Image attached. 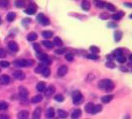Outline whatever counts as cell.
Here are the masks:
<instances>
[{
	"label": "cell",
	"instance_id": "1f68e13d",
	"mask_svg": "<svg viewBox=\"0 0 132 119\" xmlns=\"http://www.w3.org/2000/svg\"><path fill=\"white\" fill-rule=\"evenodd\" d=\"M112 55L114 56V58H117V57H119V56H122V55H123L122 49H116V50H114L113 53H112Z\"/></svg>",
	"mask_w": 132,
	"mask_h": 119
},
{
	"label": "cell",
	"instance_id": "e575fe53",
	"mask_svg": "<svg viewBox=\"0 0 132 119\" xmlns=\"http://www.w3.org/2000/svg\"><path fill=\"white\" fill-rule=\"evenodd\" d=\"M116 60H117V62L118 63H120V64H123V63H125L126 62V58H125V56H119V57H117L116 58Z\"/></svg>",
	"mask_w": 132,
	"mask_h": 119
},
{
	"label": "cell",
	"instance_id": "ab89813d",
	"mask_svg": "<svg viewBox=\"0 0 132 119\" xmlns=\"http://www.w3.org/2000/svg\"><path fill=\"white\" fill-rule=\"evenodd\" d=\"M89 50L91 51V53H92L93 55H96V54L99 53V49H98L97 47H95V46H91V47L89 48Z\"/></svg>",
	"mask_w": 132,
	"mask_h": 119
},
{
	"label": "cell",
	"instance_id": "277c9868",
	"mask_svg": "<svg viewBox=\"0 0 132 119\" xmlns=\"http://www.w3.org/2000/svg\"><path fill=\"white\" fill-rule=\"evenodd\" d=\"M68 71H69V69H68V67H67V66H61V67L58 69L57 74H58V76H59V77H64V76L67 75Z\"/></svg>",
	"mask_w": 132,
	"mask_h": 119
},
{
	"label": "cell",
	"instance_id": "484cf974",
	"mask_svg": "<svg viewBox=\"0 0 132 119\" xmlns=\"http://www.w3.org/2000/svg\"><path fill=\"white\" fill-rule=\"evenodd\" d=\"M121 38H122V32L121 31H116L114 33V40L116 42H118V41L121 40Z\"/></svg>",
	"mask_w": 132,
	"mask_h": 119
},
{
	"label": "cell",
	"instance_id": "d4e9b609",
	"mask_svg": "<svg viewBox=\"0 0 132 119\" xmlns=\"http://www.w3.org/2000/svg\"><path fill=\"white\" fill-rule=\"evenodd\" d=\"M15 18H16V14H15L14 12H9V13L7 14V20H8L9 22L14 21Z\"/></svg>",
	"mask_w": 132,
	"mask_h": 119
},
{
	"label": "cell",
	"instance_id": "7c38bea8",
	"mask_svg": "<svg viewBox=\"0 0 132 119\" xmlns=\"http://www.w3.org/2000/svg\"><path fill=\"white\" fill-rule=\"evenodd\" d=\"M37 56H38V58H39V60H41L42 62H45V63H50L48 60H49V58H48V55L47 54H45V53H39V54H37Z\"/></svg>",
	"mask_w": 132,
	"mask_h": 119
},
{
	"label": "cell",
	"instance_id": "f35d334b",
	"mask_svg": "<svg viewBox=\"0 0 132 119\" xmlns=\"http://www.w3.org/2000/svg\"><path fill=\"white\" fill-rule=\"evenodd\" d=\"M8 5H9L8 1H5V0H0V7L1 8H6V7H8Z\"/></svg>",
	"mask_w": 132,
	"mask_h": 119
},
{
	"label": "cell",
	"instance_id": "b9f144b4",
	"mask_svg": "<svg viewBox=\"0 0 132 119\" xmlns=\"http://www.w3.org/2000/svg\"><path fill=\"white\" fill-rule=\"evenodd\" d=\"M95 3H96V7H98V8H104L106 5V2H104V1H96Z\"/></svg>",
	"mask_w": 132,
	"mask_h": 119
},
{
	"label": "cell",
	"instance_id": "d6a6232c",
	"mask_svg": "<svg viewBox=\"0 0 132 119\" xmlns=\"http://www.w3.org/2000/svg\"><path fill=\"white\" fill-rule=\"evenodd\" d=\"M46 67H47L46 65H39V66L35 69V73H37V74H41V73L43 72V70H44Z\"/></svg>",
	"mask_w": 132,
	"mask_h": 119
},
{
	"label": "cell",
	"instance_id": "52a82bcc",
	"mask_svg": "<svg viewBox=\"0 0 132 119\" xmlns=\"http://www.w3.org/2000/svg\"><path fill=\"white\" fill-rule=\"evenodd\" d=\"M31 5H30V7L29 8H27L26 10H25V13L26 14H28V15H33V14H35V12H36V9H37V6L35 5V3H30Z\"/></svg>",
	"mask_w": 132,
	"mask_h": 119
},
{
	"label": "cell",
	"instance_id": "ba28073f",
	"mask_svg": "<svg viewBox=\"0 0 132 119\" xmlns=\"http://www.w3.org/2000/svg\"><path fill=\"white\" fill-rule=\"evenodd\" d=\"M8 48H9V50H10L11 52H13V53L18 52V50H19L18 44H17L16 42H9V43H8Z\"/></svg>",
	"mask_w": 132,
	"mask_h": 119
},
{
	"label": "cell",
	"instance_id": "74e56055",
	"mask_svg": "<svg viewBox=\"0 0 132 119\" xmlns=\"http://www.w3.org/2000/svg\"><path fill=\"white\" fill-rule=\"evenodd\" d=\"M65 58H66V60H67L68 62H73L74 61V56H73V54H66V56H65Z\"/></svg>",
	"mask_w": 132,
	"mask_h": 119
},
{
	"label": "cell",
	"instance_id": "836d02e7",
	"mask_svg": "<svg viewBox=\"0 0 132 119\" xmlns=\"http://www.w3.org/2000/svg\"><path fill=\"white\" fill-rule=\"evenodd\" d=\"M105 7H106V9H107L108 11H111V12H114V11L116 10V8L114 7V5L111 4V3H106Z\"/></svg>",
	"mask_w": 132,
	"mask_h": 119
},
{
	"label": "cell",
	"instance_id": "5bb4252c",
	"mask_svg": "<svg viewBox=\"0 0 132 119\" xmlns=\"http://www.w3.org/2000/svg\"><path fill=\"white\" fill-rule=\"evenodd\" d=\"M10 82V78L9 76L3 75L0 77V84H8Z\"/></svg>",
	"mask_w": 132,
	"mask_h": 119
},
{
	"label": "cell",
	"instance_id": "603a6c76",
	"mask_svg": "<svg viewBox=\"0 0 132 119\" xmlns=\"http://www.w3.org/2000/svg\"><path fill=\"white\" fill-rule=\"evenodd\" d=\"M42 35H43V37L46 38V39L52 38V37L54 36V34H53L52 31H43V32H42Z\"/></svg>",
	"mask_w": 132,
	"mask_h": 119
},
{
	"label": "cell",
	"instance_id": "60d3db41",
	"mask_svg": "<svg viewBox=\"0 0 132 119\" xmlns=\"http://www.w3.org/2000/svg\"><path fill=\"white\" fill-rule=\"evenodd\" d=\"M88 59H89V60H93V61H97V60H99V57H98L97 55L90 54V55H88Z\"/></svg>",
	"mask_w": 132,
	"mask_h": 119
},
{
	"label": "cell",
	"instance_id": "f1b7e54d",
	"mask_svg": "<svg viewBox=\"0 0 132 119\" xmlns=\"http://www.w3.org/2000/svg\"><path fill=\"white\" fill-rule=\"evenodd\" d=\"M41 74L43 75V77H45V78H48V77L51 75V70H50L48 67H46V68L43 70V72H42Z\"/></svg>",
	"mask_w": 132,
	"mask_h": 119
},
{
	"label": "cell",
	"instance_id": "7a4b0ae2",
	"mask_svg": "<svg viewBox=\"0 0 132 119\" xmlns=\"http://www.w3.org/2000/svg\"><path fill=\"white\" fill-rule=\"evenodd\" d=\"M83 100H84V96L81 93V91H79V90L74 91V93H73V102H74V104L79 105L80 103L83 102Z\"/></svg>",
	"mask_w": 132,
	"mask_h": 119
},
{
	"label": "cell",
	"instance_id": "d590c367",
	"mask_svg": "<svg viewBox=\"0 0 132 119\" xmlns=\"http://www.w3.org/2000/svg\"><path fill=\"white\" fill-rule=\"evenodd\" d=\"M26 5V2L25 1H16L15 2V6L17 7V8H22V7H24Z\"/></svg>",
	"mask_w": 132,
	"mask_h": 119
},
{
	"label": "cell",
	"instance_id": "e0dca14e",
	"mask_svg": "<svg viewBox=\"0 0 132 119\" xmlns=\"http://www.w3.org/2000/svg\"><path fill=\"white\" fill-rule=\"evenodd\" d=\"M123 16H124V12H122V11H119V12H117V13L113 14V15L111 16V18H112L113 20H120V19H121Z\"/></svg>",
	"mask_w": 132,
	"mask_h": 119
},
{
	"label": "cell",
	"instance_id": "6da1fadb",
	"mask_svg": "<svg viewBox=\"0 0 132 119\" xmlns=\"http://www.w3.org/2000/svg\"><path fill=\"white\" fill-rule=\"evenodd\" d=\"M98 87L102 88V89H104L106 91H111L114 88V82L111 79H102V80H100L98 82Z\"/></svg>",
	"mask_w": 132,
	"mask_h": 119
},
{
	"label": "cell",
	"instance_id": "7402d4cb",
	"mask_svg": "<svg viewBox=\"0 0 132 119\" xmlns=\"http://www.w3.org/2000/svg\"><path fill=\"white\" fill-rule=\"evenodd\" d=\"M58 115H59V117H61V118H66V117H68L69 113H68L67 111H65V110L59 109V110H58Z\"/></svg>",
	"mask_w": 132,
	"mask_h": 119
},
{
	"label": "cell",
	"instance_id": "8d00e7d4",
	"mask_svg": "<svg viewBox=\"0 0 132 119\" xmlns=\"http://www.w3.org/2000/svg\"><path fill=\"white\" fill-rule=\"evenodd\" d=\"M8 108V103L5 101L0 102V110H6Z\"/></svg>",
	"mask_w": 132,
	"mask_h": 119
},
{
	"label": "cell",
	"instance_id": "9f6ffc18",
	"mask_svg": "<svg viewBox=\"0 0 132 119\" xmlns=\"http://www.w3.org/2000/svg\"><path fill=\"white\" fill-rule=\"evenodd\" d=\"M0 73H1V69H0Z\"/></svg>",
	"mask_w": 132,
	"mask_h": 119
},
{
	"label": "cell",
	"instance_id": "9c48e42d",
	"mask_svg": "<svg viewBox=\"0 0 132 119\" xmlns=\"http://www.w3.org/2000/svg\"><path fill=\"white\" fill-rule=\"evenodd\" d=\"M28 117H29V111H27V110H21L17 114L18 119H27Z\"/></svg>",
	"mask_w": 132,
	"mask_h": 119
},
{
	"label": "cell",
	"instance_id": "8fae6325",
	"mask_svg": "<svg viewBox=\"0 0 132 119\" xmlns=\"http://www.w3.org/2000/svg\"><path fill=\"white\" fill-rule=\"evenodd\" d=\"M41 113H42L41 107H37L33 112V115H32L33 119H40L41 118Z\"/></svg>",
	"mask_w": 132,
	"mask_h": 119
},
{
	"label": "cell",
	"instance_id": "4fadbf2b",
	"mask_svg": "<svg viewBox=\"0 0 132 119\" xmlns=\"http://www.w3.org/2000/svg\"><path fill=\"white\" fill-rule=\"evenodd\" d=\"M55 90H56V87L54 86V85H50L49 87H47L46 89H45V95L46 96H50V95H52L54 92H55Z\"/></svg>",
	"mask_w": 132,
	"mask_h": 119
},
{
	"label": "cell",
	"instance_id": "7bdbcfd3",
	"mask_svg": "<svg viewBox=\"0 0 132 119\" xmlns=\"http://www.w3.org/2000/svg\"><path fill=\"white\" fill-rule=\"evenodd\" d=\"M99 18L102 19V20H107V19L109 18V15H108V13L103 12V13H101V14L99 15Z\"/></svg>",
	"mask_w": 132,
	"mask_h": 119
},
{
	"label": "cell",
	"instance_id": "f907efd6",
	"mask_svg": "<svg viewBox=\"0 0 132 119\" xmlns=\"http://www.w3.org/2000/svg\"><path fill=\"white\" fill-rule=\"evenodd\" d=\"M106 59L108 60V62H111L112 60H113V59H115V58H114V56L111 54V55H107V56H106Z\"/></svg>",
	"mask_w": 132,
	"mask_h": 119
},
{
	"label": "cell",
	"instance_id": "5b68a950",
	"mask_svg": "<svg viewBox=\"0 0 132 119\" xmlns=\"http://www.w3.org/2000/svg\"><path fill=\"white\" fill-rule=\"evenodd\" d=\"M13 77H14L17 80H23V79H25V78H26L25 73L22 72V71H16V72L13 74Z\"/></svg>",
	"mask_w": 132,
	"mask_h": 119
},
{
	"label": "cell",
	"instance_id": "db71d44e",
	"mask_svg": "<svg viewBox=\"0 0 132 119\" xmlns=\"http://www.w3.org/2000/svg\"><path fill=\"white\" fill-rule=\"evenodd\" d=\"M124 5H125V6H127V7H129V8H131V7H132V5H131L130 3H124Z\"/></svg>",
	"mask_w": 132,
	"mask_h": 119
},
{
	"label": "cell",
	"instance_id": "7dc6e473",
	"mask_svg": "<svg viewBox=\"0 0 132 119\" xmlns=\"http://www.w3.org/2000/svg\"><path fill=\"white\" fill-rule=\"evenodd\" d=\"M65 52H67V50H66L65 48H61V49H57L56 50V54H58V55H62Z\"/></svg>",
	"mask_w": 132,
	"mask_h": 119
},
{
	"label": "cell",
	"instance_id": "816d5d0a",
	"mask_svg": "<svg viewBox=\"0 0 132 119\" xmlns=\"http://www.w3.org/2000/svg\"><path fill=\"white\" fill-rule=\"evenodd\" d=\"M107 27L108 28H117V25L114 24V23H108L107 24Z\"/></svg>",
	"mask_w": 132,
	"mask_h": 119
},
{
	"label": "cell",
	"instance_id": "9a60e30c",
	"mask_svg": "<svg viewBox=\"0 0 132 119\" xmlns=\"http://www.w3.org/2000/svg\"><path fill=\"white\" fill-rule=\"evenodd\" d=\"M14 65L17 66L18 68L26 67V60H16V61L14 62Z\"/></svg>",
	"mask_w": 132,
	"mask_h": 119
},
{
	"label": "cell",
	"instance_id": "f5cc1de1",
	"mask_svg": "<svg viewBox=\"0 0 132 119\" xmlns=\"http://www.w3.org/2000/svg\"><path fill=\"white\" fill-rule=\"evenodd\" d=\"M0 119H9V116L2 114V115H0Z\"/></svg>",
	"mask_w": 132,
	"mask_h": 119
},
{
	"label": "cell",
	"instance_id": "30bf717a",
	"mask_svg": "<svg viewBox=\"0 0 132 119\" xmlns=\"http://www.w3.org/2000/svg\"><path fill=\"white\" fill-rule=\"evenodd\" d=\"M81 115H82V110L78 108V109H75V110L72 112L71 117H72V119H79V118L81 117Z\"/></svg>",
	"mask_w": 132,
	"mask_h": 119
},
{
	"label": "cell",
	"instance_id": "c3c4849f",
	"mask_svg": "<svg viewBox=\"0 0 132 119\" xmlns=\"http://www.w3.org/2000/svg\"><path fill=\"white\" fill-rule=\"evenodd\" d=\"M33 47H34L35 51L37 52V54H39V53H41V52H42V51H41V48H40V46H39L38 44H34V45H33Z\"/></svg>",
	"mask_w": 132,
	"mask_h": 119
},
{
	"label": "cell",
	"instance_id": "3957f363",
	"mask_svg": "<svg viewBox=\"0 0 132 119\" xmlns=\"http://www.w3.org/2000/svg\"><path fill=\"white\" fill-rule=\"evenodd\" d=\"M37 20L40 24H42L43 26H48L50 24V20L44 15V14H38L37 16Z\"/></svg>",
	"mask_w": 132,
	"mask_h": 119
},
{
	"label": "cell",
	"instance_id": "4316f807",
	"mask_svg": "<svg viewBox=\"0 0 132 119\" xmlns=\"http://www.w3.org/2000/svg\"><path fill=\"white\" fill-rule=\"evenodd\" d=\"M42 44H43L44 47H46L48 49H53L54 48V44L52 42H50V41H43Z\"/></svg>",
	"mask_w": 132,
	"mask_h": 119
},
{
	"label": "cell",
	"instance_id": "ee69618b",
	"mask_svg": "<svg viewBox=\"0 0 132 119\" xmlns=\"http://www.w3.org/2000/svg\"><path fill=\"white\" fill-rule=\"evenodd\" d=\"M55 100L58 101V102H63L64 101V96L62 94H57L55 96Z\"/></svg>",
	"mask_w": 132,
	"mask_h": 119
},
{
	"label": "cell",
	"instance_id": "11a10c76",
	"mask_svg": "<svg viewBox=\"0 0 132 119\" xmlns=\"http://www.w3.org/2000/svg\"><path fill=\"white\" fill-rule=\"evenodd\" d=\"M0 24H1V17H0Z\"/></svg>",
	"mask_w": 132,
	"mask_h": 119
},
{
	"label": "cell",
	"instance_id": "cb8c5ba5",
	"mask_svg": "<svg viewBox=\"0 0 132 119\" xmlns=\"http://www.w3.org/2000/svg\"><path fill=\"white\" fill-rule=\"evenodd\" d=\"M42 99H43V96H42V95H40V94L35 95V96L32 98V103H39V102L42 101Z\"/></svg>",
	"mask_w": 132,
	"mask_h": 119
},
{
	"label": "cell",
	"instance_id": "44dd1931",
	"mask_svg": "<svg viewBox=\"0 0 132 119\" xmlns=\"http://www.w3.org/2000/svg\"><path fill=\"white\" fill-rule=\"evenodd\" d=\"M82 8H83V10H85V11H88V10L90 9V3H89L88 1H84V2L82 3Z\"/></svg>",
	"mask_w": 132,
	"mask_h": 119
},
{
	"label": "cell",
	"instance_id": "83f0119b",
	"mask_svg": "<svg viewBox=\"0 0 132 119\" xmlns=\"http://www.w3.org/2000/svg\"><path fill=\"white\" fill-rule=\"evenodd\" d=\"M58 46V47H62L63 46V42L59 37H55L54 38V46Z\"/></svg>",
	"mask_w": 132,
	"mask_h": 119
},
{
	"label": "cell",
	"instance_id": "4dcf8cb0",
	"mask_svg": "<svg viewBox=\"0 0 132 119\" xmlns=\"http://www.w3.org/2000/svg\"><path fill=\"white\" fill-rule=\"evenodd\" d=\"M55 116V110H54V108H49L48 110H47V117L48 118H53Z\"/></svg>",
	"mask_w": 132,
	"mask_h": 119
},
{
	"label": "cell",
	"instance_id": "2e32d148",
	"mask_svg": "<svg viewBox=\"0 0 132 119\" xmlns=\"http://www.w3.org/2000/svg\"><path fill=\"white\" fill-rule=\"evenodd\" d=\"M37 38H38V35H37L35 32H31V33H29L28 36H27V40L30 41V42H34L35 40H37Z\"/></svg>",
	"mask_w": 132,
	"mask_h": 119
},
{
	"label": "cell",
	"instance_id": "8992f818",
	"mask_svg": "<svg viewBox=\"0 0 132 119\" xmlns=\"http://www.w3.org/2000/svg\"><path fill=\"white\" fill-rule=\"evenodd\" d=\"M18 89H19V94H20V96H21V97L26 98V97L28 96L29 91H28V89H27L25 86L21 85V86H19V87H18Z\"/></svg>",
	"mask_w": 132,
	"mask_h": 119
},
{
	"label": "cell",
	"instance_id": "681fc988",
	"mask_svg": "<svg viewBox=\"0 0 132 119\" xmlns=\"http://www.w3.org/2000/svg\"><path fill=\"white\" fill-rule=\"evenodd\" d=\"M6 57V52L4 49H0V58H5Z\"/></svg>",
	"mask_w": 132,
	"mask_h": 119
},
{
	"label": "cell",
	"instance_id": "f546056e",
	"mask_svg": "<svg viewBox=\"0 0 132 119\" xmlns=\"http://www.w3.org/2000/svg\"><path fill=\"white\" fill-rule=\"evenodd\" d=\"M102 110V106L100 105V104H98V105H94V107H93V110H92V114H96V113H98V112H100Z\"/></svg>",
	"mask_w": 132,
	"mask_h": 119
},
{
	"label": "cell",
	"instance_id": "f6af8a7d",
	"mask_svg": "<svg viewBox=\"0 0 132 119\" xmlns=\"http://www.w3.org/2000/svg\"><path fill=\"white\" fill-rule=\"evenodd\" d=\"M9 66H10V64L8 63V62H6V61H2V62H0V67H2V68H9Z\"/></svg>",
	"mask_w": 132,
	"mask_h": 119
},
{
	"label": "cell",
	"instance_id": "bcb514c9",
	"mask_svg": "<svg viewBox=\"0 0 132 119\" xmlns=\"http://www.w3.org/2000/svg\"><path fill=\"white\" fill-rule=\"evenodd\" d=\"M105 67L108 68V69H114V68H115V64L112 63V62H107V63L105 64Z\"/></svg>",
	"mask_w": 132,
	"mask_h": 119
},
{
	"label": "cell",
	"instance_id": "d6986e66",
	"mask_svg": "<svg viewBox=\"0 0 132 119\" xmlns=\"http://www.w3.org/2000/svg\"><path fill=\"white\" fill-rule=\"evenodd\" d=\"M37 89H38L39 91H45V89H46V83H45L44 81L38 82V83H37Z\"/></svg>",
	"mask_w": 132,
	"mask_h": 119
},
{
	"label": "cell",
	"instance_id": "ffe728a7",
	"mask_svg": "<svg viewBox=\"0 0 132 119\" xmlns=\"http://www.w3.org/2000/svg\"><path fill=\"white\" fill-rule=\"evenodd\" d=\"M112 99H113V96H112V95H104V96L101 97V101H102L103 103H108V102H110Z\"/></svg>",
	"mask_w": 132,
	"mask_h": 119
},
{
	"label": "cell",
	"instance_id": "ac0fdd59",
	"mask_svg": "<svg viewBox=\"0 0 132 119\" xmlns=\"http://www.w3.org/2000/svg\"><path fill=\"white\" fill-rule=\"evenodd\" d=\"M93 107H94V104H93L92 102H88V103H87V104H86L85 109H86V111H87V112L91 113V112H92V110H93Z\"/></svg>",
	"mask_w": 132,
	"mask_h": 119
}]
</instances>
